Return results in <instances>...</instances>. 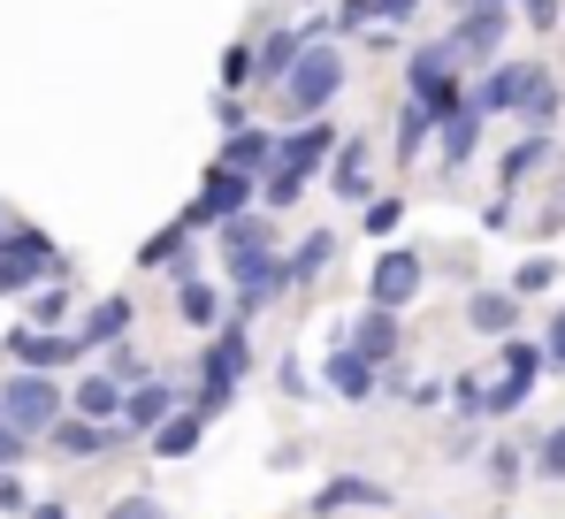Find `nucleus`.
Wrapping results in <instances>:
<instances>
[{"label":"nucleus","instance_id":"f257e3e1","mask_svg":"<svg viewBox=\"0 0 565 519\" xmlns=\"http://www.w3.org/2000/svg\"><path fill=\"white\" fill-rule=\"evenodd\" d=\"M276 92H282V115H290V123L329 115V99L344 92V54H337V39H313V46L298 54V70H290Z\"/></svg>","mask_w":565,"mask_h":519},{"label":"nucleus","instance_id":"f03ea898","mask_svg":"<svg viewBox=\"0 0 565 519\" xmlns=\"http://www.w3.org/2000/svg\"><path fill=\"white\" fill-rule=\"evenodd\" d=\"M245 367H253V337H245V314H237V321H222V329H214V345L199 351V398H191V405L214 421V413L237 398Z\"/></svg>","mask_w":565,"mask_h":519},{"label":"nucleus","instance_id":"7ed1b4c3","mask_svg":"<svg viewBox=\"0 0 565 519\" xmlns=\"http://www.w3.org/2000/svg\"><path fill=\"white\" fill-rule=\"evenodd\" d=\"M253 206H260V176H237V169H222V161H206L184 222L191 230H214V222H237V214H253Z\"/></svg>","mask_w":565,"mask_h":519},{"label":"nucleus","instance_id":"20e7f679","mask_svg":"<svg viewBox=\"0 0 565 519\" xmlns=\"http://www.w3.org/2000/svg\"><path fill=\"white\" fill-rule=\"evenodd\" d=\"M0 413H8V428H15V435H46L62 413H70V398L54 390V374L15 367V374H8V390H0Z\"/></svg>","mask_w":565,"mask_h":519},{"label":"nucleus","instance_id":"39448f33","mask_svg":"<svg viewBox=\"0 0 565 519\" xmlns=\"http://www.w3.org/2000/svg\"><path fill=\"white\" fill-rule=\"evenodd\" d=\"M62 267V253H54V237L46 230H31V222H15L8 237H0V298L8 290H31L39 275H54Z\"/></svg>","mask_w":565,"mask_h":519},{"label":"nucleus","instance_id":"423d86ee","mask_svg":"<svg viewBox=\"0 0 565 519\" xmlns=\"http://www.w3.org/2000/svg\"><path fill=\"white\" fill-rule=\"evenodd\" d=\"M497 367H504V374L489 382V405H481L489 421H504V413H520V405H527V390H535V374H543L551 359H543L535 345H520V337H504V345H497Z\"/></svg>","mask_w":565,"mask_h":519},{"label":"nucleus","instance_id":"0eeeda50","mask_svg":"<svg viewBox=\"0 0 565 519\" xmlns=\"http://www.w3.org/2000/svg\"><path fill=\"white\" fill-rule=\"evenodd\" d=\"M282 290H290V260L282 253H253V260H237L230 267V306L253 321V314H268Z\"/></svg>","mask_w":565,"mask_h":519},{"label":"nucleus","instance_id":"6e6552de","mask_svg":"<svg viewBox=\"0 0 565 519\" xmlns=\"http://www.w3.org/2000/svg\"><path fill=\"white\" fill-rule=\"evenodd\" d=\"M504 39H512V8L497 0V8H459V23H451V54L459 62H504Z\"/></svg>","mask_w":565,"mask_h":519},{"label":"nucleus","instance_id":"1a4fd4ad","mask_svg":"<svg viewBox=\"0 0 565 519\" xmlns=\"http://www.w3.org/2000/svg\"><path fill=\"white\" fill-rule=\"evenodd\" d=\"M543 77H551L543 62H489V70H481V85H473V107H481V115H520V107H527V92L543 85Z\"/></svg>","mask_w":565,"mask_h":519},{"label":"nucleus","instance_id":"9d476101","mask_svg":"<svg viewBox=\"0 0 565 519\" xmlns=\"http://www.w3.org/2000/svg\"><path fill=\"white\" fill-rule=\"evenodd\" d=\"M337 146H344V138H337V130H329V123L313 115V123L282 130V146H276V169H268V176H298V183H313V169H321V161H337Z\"/></svg>","mask_w":565,"mask_h":519},{"label":"nucleus","instance_id":"9b49d317","mask_svg":"<svg viewBox=\"0 0 565 519\" xmlns=\"http://www.w3.org/2000/svg\"><path fill=\"white\" fill-rule=\"evenodd\" d=\"M85 351H93L85 337H70V329H31V321L8 337V359H15V367H39V374H54V367H70V359H85Z\"/></svg>","mask_w":565,"mask_h":519},{"label":"nucleus","instance_id":"f8f14e48","mask_svg":"<svg viewBox=\"0 0 565 519\" xmlns=\"http://www.w3.org/2000/svg\"><path fill=\"white\" fill-rule=\"evenodd\" d=\"M420 253H382L375 275H367V306H390V314H405L413 298H420Z\"/></svg>","mask_w":565,"mask_h":519},{"label":"nucleus","instance_id":"ddd939ff","mask_svg":"<svg viewBox=\"0 0 565 519\" xmlns=\"http://www.w3.org/2000/svg\"><path fill=\"white\" fill-rule=\"evenodd\" d=\"M122 435H130L122 421H85V413H62V421L46 428V443H54L62 458H99V451H115Z\"/></svg>","mask_w":565,"mask_h":519},{"label":"nucleus","instance_id":"4468645a","mask_svg":"<svg viewBox=\"0 0 565 519\" xmlns=\"http://www.w3.org/2000/svg\"><path fill=\"white\" fill-rule=\"evenodd\" d=\"M276 130H268V123H245V130H230V138H222V169H237V176H268L276 169Z\"/></svg>","mask_w":565,"mask_h":519},{"label":"nucleus","instance_id":"2eb2a0df","mask_svg":"<svg viewBox=\"0 0 565 519\" xmlns=\"http://www.w3.org/2000/svg\"><path fill=\"white\" fill-rule=\"evenodd\" d=\"M313 46V31L306 23H282V31H268V39H253V54H260V85H282L290 70H298V54Z\"/></svg>","mask_w":565,"mask_h":519},{"label":"nucleus","instance_id":"dca6fc26","mask_svg":"<svg viewBox=\"0 0 565 519\" xmlns=\"http://www.w3.org/2000/svg\"><path fill=\"white\" fill-rule=\"evenodd\" d=\"M177 314H184L191 329H222V290H214L191 260H177Z\"/></svg>","mask_w":565,"mask_h":519},{"label":"nucleus","instance_id":"f3484780","mask_svg":"<svg viewBox=\"0 0 565 519\" xmlns=\"http://www.w3.org/2000/svg\"><path fill=\"white\" fill-rule=\"evenodd\" d=\"M184 405H177V390L169 382H130V405H122V428L130 435H153L161 421H177Z\"/></svg>","mask_w":565,"mask_h":519},{"label":"nucleus","instance_id":"a211bd4d","mask_svg":"<svg viewBox=\"0 0 565 519\" xmlns=\"http://www.w3.org/2000/svg\"><path fill=\"white\" fill-rule=\"evenodd\" d=\"M253 253H276V222H268V206L222 222V267H237V260H253Z\"/></svg>","mask_w":565,"mask_h":519},{"label":"nucleus","instance_id":"6ab92c4d","mask_svg":"<svg viewBox=\"0 0 565 519\" xmlns=\"http://www.w3.org/2000/svg\"><path fill=\"white\" fill-rule=\"evenodd\" d=\"M344 345H352V351H367L375 367H390V359L405 351V337H397V314H390V306H367V314L352 321V337H344Z\"/></svg>","mask_w":565,"mask_h":519},{"label":"nucleus","instance_id":"aec40b11","mask_svg":"<svg viewBox=\"0 0 565 519\" xmlns=\"http://www.w3.org/2000/svg\"><path fill=\"white\" fill-rule=\"evenodd\" d=\"M481 123H489L481 107H459L451 123H436V161H444L451 176H459V169L473 161V146H481Z\"/></svg>","mask_w":565,"mask_h":519},{"label":"nucleus","instance_id":"412c9836","mask_svg":"<svg viewBox=\"0 0 565 519\" xmlns=\"http://www.w3.org/2000/svg\"><path fill=\"white\" fill-rule=\"evenodd\" d=\"M321 374H329V390H337V398H352V405H367V398H375V359H367V351L337 345Z\"/></svg>","mask_w":565,"mask_h":519},{"label":"nucleus","instance_id":"4be33fe9","mask_svg":"<svg viewBox=\"0 0 565 519\" xmlns=\"http://www.w3.org/2000/svg\"><path fill=\"white\" fill-rule=\"evenodd\" d=\"M444 77H459V54H451V39H436V46H413V54H405V92H413V99H428V92L444 85Z\"/></svg>","mask_w":565,"mask_h":519},{"label":"nucleus","instance_id":"5701e85b","mask_svg":"<svg viewBox=\"0 0 565 519\" xmlns=\"http://www.w3.org/2000/svg\"><path fill=\"white\" fill-rule=\"evenodd\" d=\"M122 405H130V382H115V374H85L70 390V413H85V421H122Z\"/></svg>","mask_w":565,"mask_h":519},{"label":"nucleus","instance_id":"b1692460","mask_svg":"<svg viewBox=\"0 0 565 519\" xmlns=\"http://www.w3.org/2000/svg\"><path fill=\"white\" fill-rule=\"evenodd\" d=\"M467 321L481 329V337H512V321H520V290H473Z\"/></svg>","mask_w":565,"mask_h":519},{"label":"nucleus","instance_id":"393cba45","mask_svg":"<svg viewBox=\"0 0 565 519\" xmlns=\"http://www.w3.org/2000/svg\"><path fill=\"white\" fill-rule=\"evenodd\" d=\"M344 505H375V512H382V505H390V489L367 481V474H337V481L313 497V512H344Z\"/></svg>","mask_w":565,"mask_h":519},{"label":"nucleus","instance_id":"a878e982","mask_svg":"<svg viewBox=\"0 0 565 519\" xmlns=\"http://www.w3.org/2000/svg\"><path fill=\"white\" fill-rule=\"evenodd\" d=\"M543 161H551V130H527V138L504 153V169H497V191H520V183L543 169Z\"/></svg>","mask_w":565,"mask_h":519},{"label":"nucleus","instance_id":"bb28decb","mask_svg":"<svg viewBox=\"0 0 565 519\" xmlns=\"http://www.w3.org/2000/svg\"><path fill=\"white\" fill-rule=\"evenodd\" d=\"M130 321H138V306H130V298H99L77 337H85V345H122V337H130Z\"/></svg>","mask_w":565,"mask_h":519},{"label":"nucleus","instance_id":"cd10ccee","mask_svg":"<svg viewBox=\"0 0 565 519\" xmlns=\"http://www.w3.org/2000/svg\"><path fill=\"white\" fill-rule=\"evenodd\" d=\"M199 435H206V413L184 405L177 421H161V428H153V451H161V458H191V451H199Z\"/></svg>","mask_w":565,"mask_h":519},{"label":"nucleus","instance_id":"c85d7f7f","mask_svg":"<svg viewBox=\"0 0 565 519\" xmlns=\"http://www.w3.org/2000/svg\"><path fill=\"white\" fill-rule=\"evenodd\" d=\"M428 130H436V115H428V107H420V99L405 92V99H397V138H390V146H397V161H420Z\"/></svg>","mask_w":565,"mask_h":519},{"label":"nucleus","instance_id":"c756f323","mask_svg":"<svg viewBox=\"0 0 565 519\" xmlns=\"http://www.w3.org/2000/svg\"><path fill=\"white\" fill-rule=\"evenodd\" d=\"M329 183H337L344 199H367V138H344V146H337V169H329Z\"/></svg>","mask_w":565,"mask_h":519},{"label":"nucleus","instance_id":"7c9ffc66","mask_svg":"<svg viewBox=\"0 0 565 519\" xmlns=\"http://www.w3.org/2000/svg\"><path fill=\"white\" fill-rule=\"evenodd\" d=\"M329 253H337V237H329V230L298 237V253H282V260H290V290H298V283H313V275L329 267Z\"/></svg>","mask_w":565,"mask_h":519},{"label":"nucleus","instance_id":"2f4dec72","mask_svg":"<svg viewBox=\"0 0 565 519\" xmlns=\"http://www.w3.org/2000/svg\"><path fill=\"white\" fill-rule=\"evenodd\" d=\"M260 85V54H253V39H230L222 46V92H245Z\"/></svg>","mask_w":565,"mask_h":519},{"label":"nucleus","instance_id":"473e14b6","mask_svg":"<svg viewBox=\"0 0 565 519\" xmlns=\"http://www.w3.org/2000/svg\"><path fill=\"white\" fill-rule=\"evenodd\" d=\"M184 245H191V222L177 214L169 230H153V237H146V253H138V267H169V260L184 253Z\"/></svg>","mask_w":565,"mask_h":519},{"label":"nucleus","instance_id":"72a5a7b5","mask_svg":"<svg viewBox=\"0 0 565 519\" xmlns=\"http://www.w3.org/2000/svg\"><path fill=\"white\" fill-rule=\"evenodd\" d=\"M397 222H405V199H397V191H382V199L360 206V230H367V237H397Z\"/></svg>","mask_w":565,"mask_h":519},{"label":"nucleus","instance_id":"f704fd0d","mask_svg":"<svg viewBox=\"0 0 565 519\" xmlns=\"http://www.w3.org/2000/svg\"><path fill=\"white\" fill-rule=\"evenodd\" d=\"M70 298H77L70 283H46V290L31 298V329H62V321H70Z\"/></svg>","mask_w":565,"mask_h":519},{"label":"nucleus","instance_id":"c9c22d12","mask_svg":"<svg viewBox=\"0 0 565 519\" xmlns=\"http://www.w3.org/2000/svg\"><path fill=\"white\" fill-rule=\"evenodd\" d=\"M551 283H558V260H551V253L520 260V275H512V290H520V298H543V290H551Z\"/></svg>","mask_w":565,"mask_h":519},{"label":"nucleus","instance_id":"e433bc0d","mask_svg":"<svg viewBox=\"0 0 565 519\" xmlns=\"http://www.w3.org/2000/svg\"><path fill=\"white\" fill-rule=\"evenodd\" d=\"M558 107H565V92L543 77V85L527 92V107H520V115H527V130H551V115H558Z\"/></svg>","mask_w":565,"mask_h":519},{"label":"nucleus","instance_id":"4c0bfd02","mask_svg":"<svg viewBox=\"0 0 565 519\" xmlns=\"http://www.w3.org/2000/svg\"><path fill=\"white\" fill-rule=\"evenodd\" d=\"M337 31H375V0H337Z\"/></svg>","mask_w":565,"mask_h":519},{"label":"nucleus","instance_id":"58836bf2","mask_svg":"<svg viewBox=\"0 0 565 519\" xmlns=\"http://www.w3.org/2000/svg\"><path fill=\"white\" fill-rule=\"evenodd\" d=\"M520 466H527L520 451H489V481H497V489H512V481H520Z\"/></svg>","mask_w":565,"mask_h":519},{"label":"nucleus","instance_id":"ea45409f","mask_svg":"<svg viewBox=\"0 0 565 519\" xmlns=\"http://www.w3.org/2000/svg\"><path fill=\"white\" fill-rule=\"evenodd\" d=\"M107 519H169V512H161L153 497H115V505H107Z\"/></svg>","mask_w":565,"mask_h":519},{"label":"nucleus","instance_id":"a19ab883","mask_svg":"<svg viewBox=\"0 0 565 519\" xmlns=\"http://www.w3.org/2000/svg\"><path fill=\"white\" fill-rule=\"evenodd\" d=\"M214 115H222V130H245V123H253V107H245L237 92H222V99H214Z\"/></svg>","mask_w":565,"mask_h":519},{"label":"nucleus","instance_id":"79ce46f5","mask_svg":"<svg viewBox=\"0 0 565 519\" xmlns=\"http://www.w3.org/2000/svg\"><path fill=\"white\" fill-rule=\"evenodd\" d=\"M107 374H115V382H146V359H138V351H122V345H115V359H107Z\"/></svg>","mask_w":565,"mask_h":519},{"label":"nucleus","instance_id":"37998d69","mask_svg":"<svg viewBox=\"0 0 565 519\" xmlns=\"http://www.w3.org/2000/svg\"><path fill=\"white\" fill-rule=\"evenodd\" d=\"M527 23H535V31H558V23H565V0H527Z\"/></svg>","mask_w":565,"mask_h":519},{"label":"nucleus","instance_id":"c03bdc74","mask_svg":"<svg viewBox=\"0 0 565 519\" xmlns=\"http://www.w3.org/2000/svg\"><path fill=\"white\" fill-rule=\"evenodd\" d=\"M0 512H31V497H23V481L0 466Z\"/></svg>","mask_w":565,"mask_h":519},{"label":"nucleus","instance_id":"a18cd8bd","mask_svg":"<svg viewBox=\"0 0 565 519\" xmlns=\"http://www.w3.org/2000/svg\"><path fill=\"white\" fill-rule=\"evenodd\" d=\"M543 359L565 374V306H558V321H551V337H543Z\"/></svg>","mask_w":565,"mask_h":519},{"label":"nucleus","instance_id":"49530a36","mask_svg":"<svg viewBox=\"0 0 565 519\" xmlns=\"http://www.w3.org/2000/svg\"><path fill=\"white\" fill-rule=\"evenodd\" d=\"M543 474H551V481H565V428L543 443Z\"/></svg>","mask_w":565,"mask_h":519},{"label":"nucleus","instance_id":"de8ad7c7","mask_svg":"<svg viewBox=\"0 0 565 519\" xmlns=\"http://www.w3.org/2000/svg\"><path fill=\"white\" fill-rule=\"evenodd\" d=\"M413 8H420V0H375V23H405Z\"/></svg>","mask_w":565,"mask_h":519},{"label":"nucleus","instance_id":"09e8293b","mask_svg":"<svg viewBox=\"0 0 565 519\" xmlns=\"http://www.w3.org/2000/svg\"><path fill=\"white\" fill-rule=\"evenodd\" d=\"M23 519H70V505H54V497H39V505H31Z\"/></svg>","mask_w":565,"mask_h":519},{"label":"nucleus","instance_id":"8fccbe9b","mask_svg":"<svg viewBox=\"0 0 565 519\" xmlns=\"http://www.w3.org/2000/svg\"><path fill=\"white\" fill-rule=\"evenodd\" d=\"M459 8H497V0H459ZM504 8H512V0H504Z\"/></svg>","mask_w":565,"mask_h":519},{"label":"nucleus","instance_id":"3c124183","mask_svg":"<svg viewBox=\"0 0 565 519\" xmlns=\"http://www.w3.org/2000/svg\"><path fill=\"white\" fill-rule=\"evenodd\" d=\"M8 230H15V222H8V206H0V237H8Z\"/></svg>","mask_w":565,"mask_h":519},{"label":"nucleus","instance_id":"603ef678","mask_svg":"<svg viewBox=\"0 0 565 519\" xmlns=\"http://www.w3.org/2000/svg\"><path fill=\"white\" fill-rule=\"evenodd\" d=\"M0 428H8V413H0Z\"/></svg>","mask_w":565,"mask_h":519},{"label":"nucleus","instance_id":"864d4df0","mask_svg":"<svg viewBox=\"0 0 565 519\" xmlns=\"http://www.w3.org/2000/svg\"><path fill=\"white\" fill-rule=\"evenodd\" d=\"M520 8H527V0H520Z\"/></svg>","mask_w":565,"mask_h":519}]
</instances>
